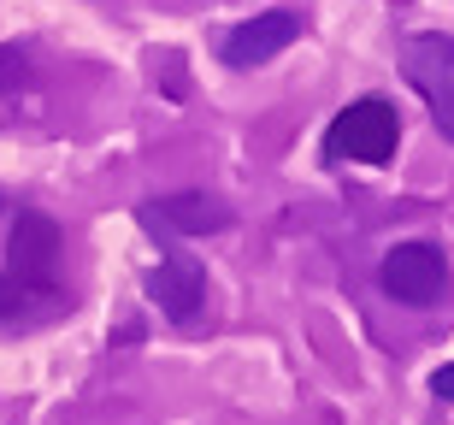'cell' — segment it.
<instances>
[{"instance_id":"1","label":"cell","mask_w":454,"mask_h":425,"mask_svg":"<svg viewBox=\"0 0 454 425\" xmlns=\"http://www.w3.org/2000/svg\"><path fill=\"white\" fill-rule=\"evenodd\" d=\"M402 142V113L378 95L342 106L331 130H325V160H354V166H384Z\"/></svg>"},{"instance_id":"2","label":"cell","mask_w":454,"mask_h":425,"mask_svg":"<svg viewBox=\"0 0 454 425\" xmlns=\"http://www.w3.org/2000/svg\"><path fill=\"white\" fill-rule=\"evenodd\" d=\"M402 71H407V83L419 89V101L431 106L437 130L454 142V35H437V30L407 35Z\"/></svg>"},{"instance_id":"3","label":"cell","mask_w":454,"mask_h":425,"mask_svg":"<svg viewBox=\"0 0 454 425\" xmlns=\"http://www.w3.org/2000/svg\"><path fill=\"white\" fill-rule=\"evenodd\" d=\"M378 284H384L389 302L431 307L449 289V255H442L437 242H395L384 255V266H378Z\"/></svg>"},{"instance_id":"4","label":"cell","mask_w":454,"mask_h":425,"mask_svg":"<svg viewBox=\"0 0 454 425\" xmlns=\"http://www.w3.org/2000/svg\"><path fill=\"white\" fill-rule=\"evenodd\" d=\"M59 248H66V237H59V224L48 219V213H18L12 219V237H6V260H12V278L30 295H42V289H53V266H59Z\"/></svg>"},{"instance_id":"5","label":"cell","mask_w":454,"mask_h":425,"mask_svg":"<svg viewBox=\"0 0 454 425\" xmlns=\"http://www.w3.org/2000/svg\"><path fill=\"white\" fill-rule=\"evenodd\" d=\"M136 219L148 237H207V231H224L231 224V207L201 195V189H184V195H160V201H142Z\"/></svg>"},{"instance_id":"6","label":"cell","mask_w":454,"mask_h":425,"mask_svg":"<svg viewBox=\"0 0 454 425\" xmlns=\"http://www.w3.org/2000/svg\"><path fill=\"white\" fill-rule=\"evenodd\" d=\"M301 35V12H289V6H271V12L260 18H242L231 35H224V66L236 71H254V66H266V59H278V53L289 48Z\"/></svg>"},{"instance_id":"7","label":"cell","mask_w":454,"mask_h":425,"mask_svg":"<svg viewBox=\"0 0 454 425\" xmlns=\"http://www.w3.org/2000/svg\"><path fill=\"white\" fill-rule=\"evenodd\" d=\"M142 289H148V302L160 307L171 325H195V313H201V302H207V266L195 255H166L142 278Z\"/></svg>"},{"instance_id":"8","label":"cell","mask_w":454,"mask_h":425,"mask_svg":"<svg viewBox=\"0 0 454 425\" xmlns=\"http://www.w3.org/2000/svg\"><path fill=\"white\" fill-rule=\"evenodd\" d=\"M24 302H30V289L18 284L12 272H0V319H6V313H18V307H24Z\"/></svg>"},{"instance_id":"9","label":"cell","mask_w":454,"mask_h":425,"mask_svg":"<svg viewBox=\"0 0 454 425\" xmlns=\"http://www.w3.org/2000/svg\"><path fill=\"white\" fill-rule=\"evenodd\" d=\"M431 396H437V402H454V360L431 373Z\"/></svg>"},{"instance_id":"10","label":"cell","mask_w":454,"mask_h":425,"mask_svg":"<svg viewBox=\"0 0 454 425\" xmlns=\"http://www.w3.org/2000/svg\"><path fill=\"white\" fill-rule=\"evenodd\" d=\"M12 66H24V59H18V53H0V89L12 83Z\"/></svg>"}]
</instances>
